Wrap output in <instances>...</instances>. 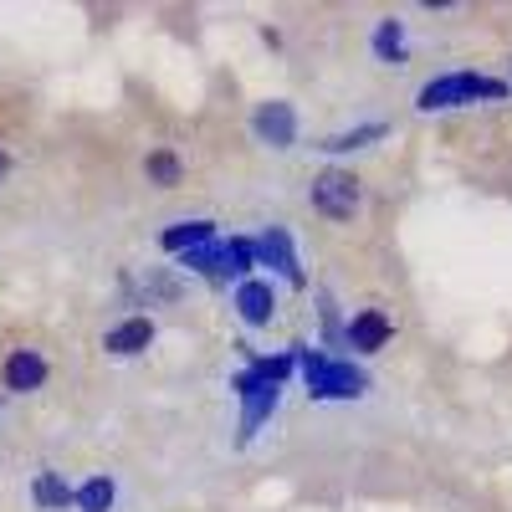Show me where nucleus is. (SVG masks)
I'll list each match as a JSON object with an SVG mask.
<instances>
[{"label":"nucleus","mask_w":512,"mask_h":512,"mask_svg":"<svg viewBox=\"0 0 512 512\" xmlns=\"http://www.w3.org/2000/svg\"><path fill=\"white\" fill-rule=\"evenodd\" d=\"M390 318H384L379 308H364L354 323H349V349H359V354H379L384 344H390Z\"/></svg>","instance_id":"nucleus-7"},{"label":"nucleus","mask_w":512,"mask_h":512,"mask_svg":"<svg viewBox=\"0 0 512 512\" xmlns=\"http://www.w3.org/2000/svg\"><path fill=\"white\" fill-rule=\"evenodd\" d=\"M0 379H6L11 395H31V390H41V384H47V359H41L36 349H11Z\"/></svg>","instance_id":"nucleus-3"},{"label":"nucleus","mask_w":512,"mask_h":512,"mask_svg":"<svg viewBox=\"0 0 512 512\" xmlns=\"http://www.w3.org/2000/svg\"><path fill=\"white\" fill-rule=\"evenodd\" d=\"M144 169H149V180H154V185H164V190H175V185H180V175H185V164H180L175 154H169V149H154V154L144 159Z\"/></svg>","instance_id":"nucleus-10"},{"label":"nucleus","mask_w":512,"mask_h":512,"mask_svg":"<svg viewBox=\"0 0 512 512\" xmlns=\"http://www.w3.org/2000/svg\"><path fill=\"white\" fill-rule=\"evenodd\" d=\"M72 502H77L82 512H108V507H113V482H108V477H88V482L72 492Z\"/></svg>","instance_id":"nucleus-9"},{"label":"nucleus","mask_w":512,"mask_h":512,"mask_svg":"<svg viewBox=\"0 0 512 512\" xmlns=\"http://www.w3.org/2000/svg\"><path fill=\"white\" fill-rule=\"evenodd\" d=\"M308 384L313 395H359L364 379L349 364H333V359H308Z\"/></svg>","instance_id":"nucleus-4"},{"label":"nucleus","mask_w":512,"mask_h":512,"mask_svg":"<svg viewBox=\"0 0 512 512\" xmlns=\"http://www.w3.org/2000/svg\"><path fill=\"white\" fill-rule=\"evenodd\" d=\"M477 98H507V82L497 77H477V72H451L436 77L420 88V108L436 113V108H461V103H477Z\"/></svg>","instance_id":"nucleus-1"},{"label":"nucleus","mask_w":512,"mask_h":512,"mask_svg":"<svg viewBox=\"0 0 512 512\" xmlns=\"http://www.w3.org/2000/svg\"><path fill=\"white\" fill-rule=\"evenodd\" d=\"M149 344H154V323H149V318H128V323H118V328L103 333V349L118 354V359H134V354H144Z\"/></svg>","instance_id":"nucleus-5"},{"label":"nucleus","mask_w":512,"mask_h":512,"mask_svg":"<svg viewBox=\"0 0 512 512\" xmlns=\"http://www.w3.org/2000/svg\"><path fill=\"white\" fill-rule=\"evenodd\" d=\"M313 210L328 221H354L359 210V180L349 175V169H323V175H313Z\"/></svg>","instance_id":"nucleus-2"},{"label":"nucleus","mask_w":512,"mask_h":512,"mask_svg":"<svg viewBox=\"0 0 512 512\" xmlns=\"http://www.w3.org/2000/svg\"><path fill=\"white\" fill-rule=\"evenodd\" d=\"M31 497H36V507H67L72 502V492H67V482L57 472H41L36 487H31Z\"/></svg>","instance_id":"nucleus-13"},{"label":"nucleus","mask_w":512,"mask_h":512,"mask_svg":"<svg viewBox=\"0 0 512 512\" xmlns=\"http://www.w3.org/2000/svg\"><path fill=\"white\" fill-rule=\"evenodd\" d=\"M210 236H216V226H210V221H185V226H175V231H164V246L169 251H195V246H205Z\"/></svg>","instance_id":"nucleus-11"},{"label":"nucleus","mask_w":512,"mask_h":512,"mask_svg":"<svg viewBox=\"0 0 512 512\" xmlns=\"http://www.w3.org/2000/svg\"><path fill=\"white\" fill-rule=\"evenodd\" d=\"M374 47H379V57H390V52L400 57V26H395V21H384L379 36H374Z\"/></svg>","instance_id":"nucleus-15"},{"label":"nucleus","mask_w":512,"mask_h":512,"mask_svg":"<svg viewBox=\"0 0 512 512\" xmlns=\"http://www.w3.org/2000/svg\"><path fill=\"white\" fill-rule=\"evenodd\" d=\"M236 308H241V318H246L251 328L272 323V308H277L272 282H241V292H236Z\"/></svg>","instance_id":"nucleus-8"},{"label":"nucleus","mask_w":512,"mask_h":512,"mask_svg":"<svg viewBox=\"0 0 512 512\" xmlns=\"http://www.w3.org/2000/svg\"><path fill=\"white\" fill-rule=\"evenodd\" d=\"M251 123H256V134H262L272 149H287V144L297 139V118H292L287 103H262Z\"/></svg>","instance_id":"nucleus-6"},{"label":"nucleus","mask_w":512,"mask_h":512,"mask_svg":"<svg viewBox=\"0 0 512 512\" xmlns=\"http://www.w3.org/2000/svg\"><path fill=\"white\" fill-rule=\"evenodd\" d=\"M374 139H384V123H364V128H349V134H333V139H323L318 149L338 154V149H364V144H374Z\"/></svg>","instance_id":"nucleus-12"},{"label":"nucleus","mask_w":512,"mask_h":512,"mask_svg":"<svg viewBox=\"0 0 512 512\" xmlns=\"http://www.w3.org/2000/svg\"><path fill=\"white\" fill-rule=\"evenodd\" d=\"M262 251H267V262H277L292 282H303V272H297V262H292V251H287V236H282V231H272V236L262 241Z\"/></svg>","instance_id":"nucleus-14"}]
</instances>
